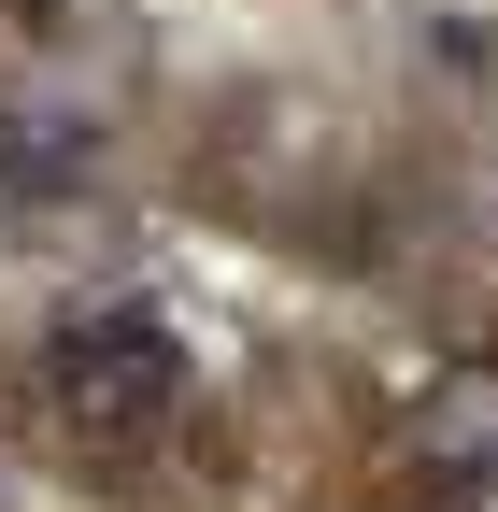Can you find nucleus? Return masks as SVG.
I'll return each mask as SVG.
<instances>
[{
    "instance_id": "nucleus-1",
    "label": "nucleus",
    "mask_w": 498,
    "mask_h": 512,
    "mask_svg": "<svg viewBox=\"0 0 498 512\" xmlns=\"http://www.w3.org/2000/svg\"><path fill=\"white\" fill-rule=\"evenodd\" d=\"M43 413L72 441H100V456H143L185 413V342L157 313H72V328L43 342Z\"/></svg>"
},
{
    "instance_id": "nucleus-2",
    "label": "nucleus",
    "mask_w": 498,
    "mask_h": 512,
    "mask_svg": "<svg viewBox=\"0 0 498 512\" xmlns=\"http://www.w3.org/2000/svg\"><path fill=\"white\" fill-rule=\"evenodd\" d=\"M413 456H427V484H498V370H484V356L427 384V413H413Z\"/></svg>"
},
{
    "instance_id": "nucleus-3",
    "label": "nucleus",
    "mask_w": 498,
    "mask_h": 512,
    "mask_svg": "<svg viewBox=\"0 0 498 512\" xmlns=\"http://www.w3.org/2000/svg\"><path fill=\"white\" fill-rule=\"evenodd\" d=\"M86 157H100V128H57V114L15 128V185H29V200H57V171H86Z\"/></svg>"
}]
</instances>
